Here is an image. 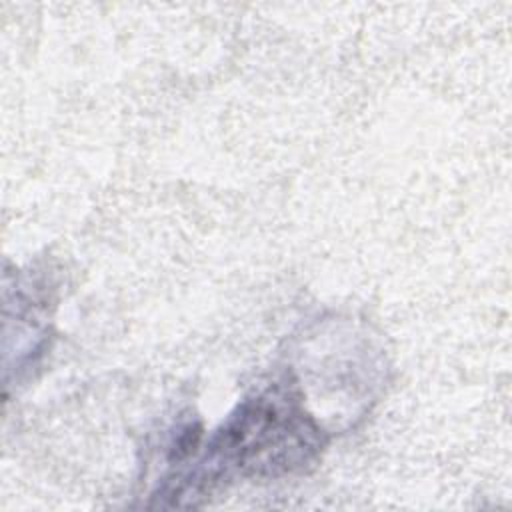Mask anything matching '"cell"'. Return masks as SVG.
<instances>
[{
    "label": "cell",
    "instance_id": "1",
    "mask_svg": "<svg viewBox=\"0 0 512 512\" xmlns=\"http://www.w3.org/2000/svg\"><path fill=\"white\" fill-rule=\"evenodd\" d=\"M322 450L318 426L286 388L274 386L246 400L214 436L200 480L228 474L282 476L304 470Z\"/></svg>",
    "mask_w": 512,
    "mask_h": 512
}]
</instances>
